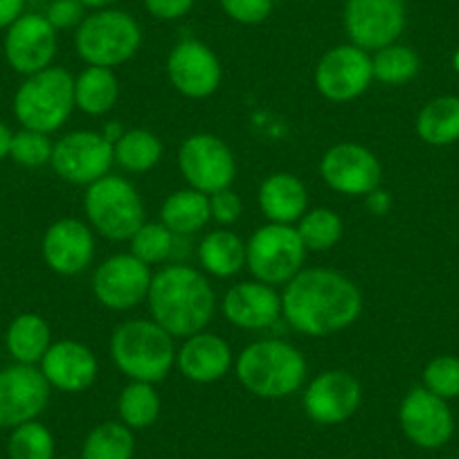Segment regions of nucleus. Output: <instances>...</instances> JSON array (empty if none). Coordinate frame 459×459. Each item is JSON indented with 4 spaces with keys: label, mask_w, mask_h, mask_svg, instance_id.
<instances>
[{
    "label": "nucleus",
    "mask_w": 459,
    "mask_h": 459,
    "mask_svg": "<svg viewBox=\"0 0 459 459\" xmlns=\"http://www.w3.org/2000/svg\"><path fill=\"white\" fill-rule=\"evenodd\" d=\"M363 311V295L350 277L329 268H302L286 284L281 313L304 335H331L354 325Z\"/></svg>",
    "instance_id": "nucleus-1"
},
{
    "label": "nucleus",
    "mask_w": 459,
    "mask_h": 459,
    "mask_svg": "<svg viewBox=\"0 0 459 459\" xmlns=\"http://www.w3.org/2000/svg\"><path fill=\"white\" fill-rule=\"evenodd\" d=\"M149 311L174 338L201 333L214 317L216 298L210 281L189 266H167L153 275L149 286Z\"/></svg>",
    "instance_id": "nucleus-2"
},
{
    "label": "nucleus",
    "mask_w": 459,
    "mask_h": 459,
    "mask_svg": "<svg viewBox=\"0 0 459 459\" xmlns=\"http://www.w3.org/2000/svg\"><path fill=\"white\" fill-rule=\"evenodd\" d=\"M237 378L262 399H284L295 394L307 378L302 351L284 340H257L237 359Z\"/></svg>",
    "instance_id": "nucleus-3"
},
{
    "label": "nucleus",
    "mask_w": 459,
    "mask_h": 459,
    "mask_svg": "<svg viewBox=\"0 0 459 459\" xmlns=\"http://www.w3.org/2000/svg\"><path fill=\"white\" fill-rule=\"evenodd\" d=\"M110 359L131 381L160 383L176 363L174 335L153 320L122 322L110 338Z\"/></svg>",
    "instance_id": "nucleus-4"
},
{
    "label": "nucleus",
    "mask_w": 459,
    "mask_h": 459,
    "mask_svg": "<svg viewBox=\"0 0 459 459\" xmlns=\"http://www.w3.org/2000/svg\"><path fill=\"white\" fill-rule=\"evenodd\" d=\"M74 108V77L64 68L41 70L25 77L14 95V117L23 129L55 134L68 122Z\"/></svg>",
    "instance_id": "nucleus-5"
},
{
    "label": "nucleus",
    "mask_w": 459,
    "mask_h": 459,
    "mask_svg": "<svg viewBox=\"0 0 459 459\" xmlns=\"http://www.w3.org/2000/svg\"><path fill=\"white\" fill-rule=\"evenodd\" d=\"M88 223L110 241H126L144 225V203L122 176H104L88 185L83 196Z\"/></svg>",
    "instance_id": "nucleus-6"
},
{
    "label": "nucleus",
    "mask_w": 459,
    "mask_h": 459,
    "mask_svg": "<svg viewBox=\"0 0 459 459\" xmlns=\"http://www.w3.org/2000/svg\"><path fill=\"white\" fill-rule=\"evenodd\" d=\"M143 32L138 21L120 10H100L86 16L77 28L74 48L88 65L115 68L140 50Z\"/></svg>",
    "instance_id": "nucleus-7"
},
{
    "label": "nucleus",
    "mask_w": 459,
    "mask_h": 459,
    "mask_svg": "<svg viewBox=\"0 0 459 459\" xmlns=\"http://www.w3.org/2000/svg\"><path fill=\"white\" fill-rule=\"evenodd\" d=\"M307 248L293 225L268 223L250 237L246 246V266L255 280L268 286L289 284L304 266Z\"/></svg>",
    "instance_id": "nucleus-8"
},
{
    "label": "nucleus",
    "mask_w": 459,
    "mask_h": 459,
    "mask_svg": "<svg viewBox=\"0 0 459 459\" xmlns=\"http://www.w3.org/2000/svg\"><path fill=\"white\" fill-rule=\"evenodd\" d=\"M50 165L65 183L92 185L115 165L113 143L95 131H73L55 143Z\"/></svg>",
    "instance_id": "nucleus-9"
},
{
    "label": "nucleus",
    "mask_w": 459,
    "mask_h": 459,
    "mask_svg": "<svg viewBox=\"0 0 459 459\" xmlns=\"http://www.w3.org/2000/svg\"><path fill=\"white\" fill-rule=\"evenodd\" d=\"M178 165L189 187L207 196L228 189L237 174V162L230 147L212 134L189 135L180 144Z\"/></svg>",
    "instance_id": "nucleus-10"
},
{
    "label": "nucleus",
    "mask_w": 459,
    "mask_h": 459,
    "mask_svg": "<svg viewBox=\"0 0 459 459\" xmlns=\"http://www.w3.org/2000/svg\"><path fill=\"white\" fill-rule=\"evenodd\" d=\"M405 28L403 0H347L344 30L360 50L392 46Z\"/></svg>",
    "instance_id": "nucleus-11"
},
{
    "label": "nucleus",
    "mask_w": 459,
    "mask_h": 459,
    "mask_svg": "<svg viewBox=\"0 0 459 459\" xmlns=\"http://www.w3.org/2000/svg\"><path fill=\"white\" fill-rule=\"evenodd\" d=\"M50 401V383L37 365L14 363L0 369V428L34 421Z\"/></svg>",
    "instance_id": "nucleus-12"
},
{
    "label": "nucleus",
    "mask_w": 459,
    "mask_h": 459,
    "mask_svg": "<svg viewBox=\"0 0 459 459\" xmlns=\"http://www.w3.org/2000/svg\"><path fill=\"white\" fill-rule=\"evenodd\" d=\"M152 271L134 255H113L92 275V293L110 311H129L147 299Z\"/></svg>",
    "instance_id": "nucleus-13"
},
{
    "label": "nucleus",
    "mask_w": 459,
    "mask_h": 459,
    "mask_svg": "<svg viewBox=\"0 0 459 459\" xmlns=\"http://www.w3.org/2000/svg\"><path fill=\"white\" fill-rule=\"evenodd\" d=\"M320 174L331 189L344 196H368L381 187L383 167L368 147L342 143L322 156Z\"/></svg>",
    "instance_id": "nucleus-14"
},
{
    "label": "nucleus",
    "mask_w": 459,
    "mask_h": 459,
    "mask_svg": "<svg viewBox=\"0 0 459 459\" xmlns=\"http://www.w3.org/2000/svg\"><path fill=\"white\" fill-rule=\"evenodd\" d=\"M374 79L372 56L350 46L331 48L316 68V86L331 101H351L363 95Z\"/></svg>",
    "instance_id": "nucleus-15"
},
{
    "label": "nucleus",
    "mask_w": 459,
    "mask_h": 459,
    "mask_svg": "<svg viewBox=\"0 0 459 459\" xmlns=\"http://www.w3.org/2000/svg\"><path fill=\"white\" fill-rule=\"evenodd\" d=\"M5 59L14 73L30 77L50 68L56 56V30L41 14H23L7 28Z\"/></svg>",
    "instance_id": "nucleus-16"
},
{
    "label": "nucleus",
    "mask_w": 459,
    "mask_h": 459,
    "mask_svg": "<svg viewBox=\"0 0 459 459\" xmlns=\"http://www.w3.org/2000/svg\"><path fill=\"white\" fill-rule=\"evenodd\" d=\"M363 390L354 374L344 369H329L308 383L304 392V410L308 419L320 426L342 423L359 410Z\"/></svg>",
    "instance_id": "nucleus-17"
},
{
    "label": "nucleus",
    "mask_w": 459,
    "mask_h": 459,
    "mask_svg": "<svg viewBox=\"0 0 459 459\" xmlns=\"http://www.w3.org/2000/svg\"><path fill=\"white\" fill-rule=\"evenodd\" d=\"M401 428L419 448H439L453 437L455 421L446 399L426 387H414L405 394L399 408Z\"/></svg>",
    "instance_id": "nucleus-18"
},
{
    "label": "nucleus",
    "mask_w": 459,
    "mask_h": 459,
    "mask_svg": "<svg viewBox=\"0 0 459 459\" xmlns=\"http://www.w3.org/2000/svg\"><path fill=\"white\" fill-rule=\"evenodd\" d=\"M43 262L56 275L74 277L95 259L92 230L79 219H59L46 230L41 241Z\"/></svg>",
    "instance_id": "nucleus-19"
},
{
    "label": "nucleus",
    "mask_w": 459,
    "mask_h": 459,
    "mask_svg": "<svg viewBox=\"0 0 459 459\" xmlns=\"http://www.w3.org/2000/svg\"><path fill=\"white\" fill-rule=\"evenodd\" d=\"M169 82L180 95L189 100H203L221 86V64L214 52L201 41H180L167 59Z\"/></svg>",
    "instance_id": "nucleus-20"
},
{
    "label": "nucleus",
    "mask_w": 459,
    "mask_h": 459,
    "mask_svg": "<svg viewBox=\"0 0 459 459\" xmlns=\"http://www.w3.org/2000/svg\"><path fill=\"white\" fill-rule=\"evenodd\" d=\"M223 316L239 329L262 331L281 317V295L264 281H241L223 295Z\"/></svg>",
    "instance_id": "nucleus-21"
},
{
    "label": "nucleus",
    "mask_w": 459,
    "mask_h": 459,
    "mask_svg": "<svg viewBox=\"0 0 459 459\" xmlns=\"http://www.w3.org/2000/svg\"><path fill=\"white\" fill-rule=\"evenodd\" d=\"M41 374L50 387L61 392H77L88 390L97 378V359L86 344L77 340H59L52 342L50 350L41 359Z\"/></svg>",
    "instance_id": "nucleus-22"
},
{
    "label": "nucleus",
    "mask_w": 459,
    "mask_h": 459,
    "mask_svg": "<svg viewBox=\"0 0 459 459\" xmlns=\"http://www.w3.org/2000/svg\"><path fill=\"white\" fill-rule=\"evenodd\" d=\"M180 374L194 383H216L232 368V350L221 335L194 333L176 354Z\"/></svg>",
    "instance_id": "nucleus-23"
},
{
    "label": "nucleus",
    "mask_w": 459,
    "mask_h": 459,
    "mask_svg": "<svg viewBox=\"0 0 459 459\" xmlns=\"http://www.w3.org/2000/svg\"><path fill=\"white\" fill-rule=\"evenodd\" d=\"M307 187L293 174H273L259 187V207L271 223H295L307 214Z\"/></svg>",
    "instance_id": "nucleus-24"
},
{
    "label": "nucleus",
    "mask_w": 459,
    "mask_h": 459,
    "mask_svg": "<svg viewBox=\"0 0 459 459\" xmlns=\"http://www.w3.org/2000/svg\"><path fill=\"white\" fill-rule=\"evenodd\" d=\"M160 223L176 237L196 235L212 219L210 196L198 189H178L162 203Z\"/></svg>",
    "instance_id": "nucleus-25"
},
{
    "label": "nucleus",
    "mask_w": 459,
    "mask_h": 459,
    "mask_svg": "<svg viewBox=\"0 0 459 459\" xmlns=\"http://www.w3.org/2000/svg\"><path fill=\"white\" fill-rule=\"evenodd\" d=\"M52 333L48 322L39 313H21L10 322L5 333V347L14 363L37 365L50 350Z\"/></svg>",
    "instance_id": "nucleus-26"
},
{
    "label": "nucleus",
    "mask_w": 459,
    "mask_h": 459,
    "mask_svg": "<svg viewBox=\"0 0 459 459\" xmlns=\"http://www.w3.org/2000/svg\"><path fill=\"white\" fill-rule=\"evenodd\" d=\"M120 97V83L110 68L88 65L74 79V106L86 115L108 113Z\"/></svg>",
    "instance_id": "nucleus-27"
},
{
    "label": "nucleus",
    "mask_w": 459,
    "mask_h": 459,
    "mask_svg": "<svg viewBox=\"0 0 459 459\" xmlns=\"http://www.w3.org/2000/svg\"><path fill=\"white\" fill-rule=\"evenodd\" d=\"M201 266L214 277H232L246 266V244L230 230H214L198 246Z\"/></svg>",
    "instance_id": "nucleus-28"
},
{
    "label": "nucleus",
    "mask_w": 459,
    "mask_h": 459,
    "mask_svg": "<svg viewBox=\"0 0 459 459\" xmlns=\"http://www.w3.org/2000/svg\"><path fill=\"white\" fill-rule=\"evenodd\" d=\"M417 134L423 143L446 147L459 140V97H437L417 117Z\"/></svg>",
    "instance_id": "nucleus-29"
},
{
    "label": "nucleus",
    "mask_w": 459,
    "mask_h": 459,
    "mask_svg": "<svg viewBox=\"0 0 459 459\" xmlns=\"http://www.w3.org/2000/svg\"><path fill=\"white\" fill-rule=\"evenodd\" d=\"M113 158L115 165H120L122 169L131 171V174H144L160 162L162 143L152 131H125L113 143Z\"/></svg>",
    "instance_id": "nucleus-30"
},
{
    "label": "nucleus",
    "mask_w": 459,
    "mask_h": 459,
    "mask_svg": "<svg viewBox=\"0 0 459 459\" xmlns=\"http://www.w3.org/2000/svg\"><path fill=\"white\" fill-rule=\"evenodd\" d=\"M135 439L129 426L106 421L92 428L82 448V459H134Z\"/></svg>",
    "instance_id": "nucleus-31"
},
{
    "label": "nucleus",
    "mask_w": 459,
    "mask_h": 459,
    "mask_svg": "<svg viewBox=\"0 0 459 459\" xmlns=\"http://www.w3.org/2000/svg\"><path fill=\"white\" fill-rule=\"evenodd\" d=\"M117 412H120L122 423L134 430H143V428L156 423L158 414H160V396L153 390V383L131 381L122 390Z\"/></svg>",
    "instance_id": "nucleus-32"
},
{
    "label": "nucleus",
    "mask_w": 459,
    "mask_h": 459,
    "mask_svg": "<svg viewBox=\"0 0 459 459\" xmlns=\"http://www.w3.org/2000/svg\"><path fill=\"white\" fill-rule=\"evenodd\" d=\"M295 230H298L304 248L313 250V253H325V250L333 248L342 237V221L329 207H316L299 219V225Z\"/></svg>",
    "instance_id": "nucleus-33"
},
{
    "label": "nucleus",
    "mask_w": 459,
    "mask_h": 459,
    "mask_svg": "<svg viewBox=\"0 0 459 459\" xmlns=\"http://www.w3.org/2000/svg\"><path fill=\"white\" fill-rule=\"evenodd\" d=\"M372 70L374 79H378L381 83L401 86V83H408L410 79L417 77L419 56L410 48L392 43V46L377 50L372 59Z\"/></svg>",
    "instance_id": "nucleus-34"
},
{
    "label": "nucleus",
    "mask_w": 459,
    "mask_h": 459,
    "mask_svg": "<svg viewBox=\"0 0 459 459\" xmlns=\"http://www.w3.org/2000/svg\"><path fill=\"white\" fill-rule=\"evenodd\" d=\"M10 459H55V437L41 421H28L14 428L7 439Z\"/></svg>",
    "instance_id": "nucleus-35"
},
{
    "label": "nucleus",
    "mask_w": 459,
    "mask_h": 459,
    "mask_svg": "<svg viewBox=\"0 0 459 459\" xmlns=\"http://www.w3.org/2000/svg\"><path fill=\"white\" fill-rule=\"evenodd\" d=\"M178 237L171 235L162 223H147L131 237V255L144 262L147 266L162 264L174 253V244Z\"/></svg>",
    "instance_id": "nucleus-36"
},
{
    "label": "nucleus",
    "mask_w": 459,
    "mask_h": 459,
    "mask_svg": "<svg viewBox=\"0 0 459 459\" xmlns=\"http://www.w3.org/2000/svg\"><path fill=\"white\" fill-rule=\"evenodd\" d=\"M52 144L50 135L41 134V131L32 129H21L19 134H14L10 147V158L21 167H28V169H37V167L48 165L52 160Z\"/></svg>",
    "instance_id": "nucleus-37"
},
{
    "label": "nucleus",
    "mask_w": 459,
    "mask_h": 459,
    "mask_svg": "<svg viewBox=\"0 0 459 459\" xmlns=\"http://www.w3.org/2000/svg\"><path fill=\"white\" fill-rule=\"evenodd\" d=\"M426 390L441 399H455L459 396V359L455 356H439L430 360L423 372Z\"/></svg>",
    "instance_id": "nucleus-38"
},
{
    "label": "nucleus",
    "mask_w": 459,
    "mask_h": 459,
    "mask_svg": "<svg viewBox=\"0 0 459 459\" xmlns=\"http://www.w3.org/2000/svg\"><path fill=\"white\" fill-rule=\"evenodd\" d=\"M221 7L237 23L257 25L273 12V0H221Z\"/></svg>",
    "instance_id": "nucleus-39"
},
{
    "label": "nucleus",
    "mask_w": 459,
    "mask_h": 459,
    "mask_svg": "<svg viewBox=\"0 0 459 459\" xmlns=\"http://www.w3.org/2000/svg\"><path fill=\"white\" fill-rule=\"evenodd\" d=\"M83 10L86 7L79 0H52L48 5L46 19L55 30H70L79 28L83 21Z\"/></svg>",
    "instance_id": "nucleus-40"
},
{
    "label": "nucleus",
    "mask_w": 459,
    "mask_h": 459,
    "mask_svg": "<svg viewBox=\"0 0 459 459\" xmlns=\"http://www.w3.org/2000/svg\"><path fill=\"white\" fill-rule=\"evenodd\" d=\"M210 207H212V219L219 221V223L223 225L235 223V221L241 216V210H244L239 194H235L230 187L212 194Z\"/></svg>",
    "instance_id": "nucleus-41"
},
{
    "label": "nucleus",
    "mask_w": 459,
    "mask_h": 459,
    "mask_svg": "<svg viewBox=\"0 0 459 459\" xmlns=\"http://www.w3.org/2000/svg\"><path fill=\"white\" fill-rule=\"evenodd\" d=\"M149 14L160 21H176L194 7V0H144Z\"/></svg>",
    "instance_id": "nucleus-42"
},
{
    "label": "nucleus",
    "mask_w": 459,
    "mask_h": 459,
    "mask_svg": "<svg viewBox=\"0 0 459 459\" xmlns=\"http://www.w3.org/2000/svg\"><path fill=\"white\" fill-rule=\"evenodd\" d=\"M25 0H0V30H7L23 16Z\"/></svg>",
    "instance_id": "nucleus-43"
},
{
    "label": "nucleus",
    "mask_w": 459,
    "mask_h": 459,
    "mask_svg": "<svg viewBox=\"0 0 459 459\" xmlns=\"http://www.w3.org/2000/svg\"><path fill=\"white\" fill-rule=\"evenodd\" d=\"M368 205H369V210L374 212V214H385V212L390 210V205H392L390 194L383 192L381 187L374 189L372 194H368Z\"/></svg>",
    "instance_id": "nucleus-44"
},
{
    "label": "nucleus",
    "mask_w": 459,
    "mask_h": 459,
    "mask_svg": "<svg viewBox=\"0 0 459 459\" xmlns=\"http://www.w3.org/2000/svg\"><path fill=\"white\" fill-rule=\"evenodd\" d=\"M12 138H14L12 129L5 125V122L0 120V160H5V158H10Z\"/></svg>",
    "instance_id": "nucleus-45"
},
{
    "label": "nucleus",
    "mask_w": 459,
    "mask_h": 459,
    "mask_svg": "<svg viewBox=\"0 0 459 459\" xmlns=\"http://www.w3.org/2000/svg\"><path fill=\"white\" fill-rule=\"evenodd\" d=\"M83 7H92V10H106L108 5H113L115 0H79Z\"/></svg>",
    "instance_id": "nucleus-46"
},
{
    "label": "nucleus",
    "mask_w": 459,
    "mask_h": 459,
    "mask_svg": "<svg viewBox=\"0 0 459 459\" xmlns=\"http://www.w3.org/2000/svg\"><path fill=\"white\" fill-rule=\"evenodd\" d=\"M455 65H457V70H459V55L455 56Z\"/></svg>",
    "instance_id": "nucleus-47"
},
{
    "label": "nucleus",
    "mask_w": 459,
    "mask_h": 459,
    "mask_svg": "<svg viewBox=\"0 0 459 459\" xmlns=\"http://www.w3.org/2000/svg\"><path fill=\"white\" fill-rule=\"evenodd\" d=\"M25 3H39V0H25Z\"/></svg>",
    "instance_id": "nucleus-48"
}]
</instances>
